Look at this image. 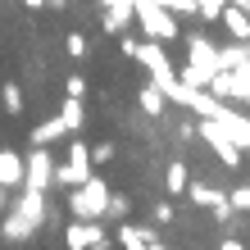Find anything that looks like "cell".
Segmentation results:
<instances>
[{"mask_svg": "<svg viewBox=\"0 0 250 250\" xmlns=\"http://www.w3.org/2000/svg\"><path fill=\"white\" fill-rule=\"evenodd\" d=\"M218 73V46L209 37H191L187 41V68L178 73V78L187 82V86H205Z\"/></svg>", "mask_w": 250, "mask_h": 250, "instance_id": "1", "label": "cell"}, {"mask_svg": "<svg viewBox=\"0 0 250 250\" xmlns=\"http://www.w3.org/2000/svg\"><path fill=\"white\" fill-rule=\"evenodd\" d=\"M105 205H109V187L100 178H86L78 187H68V209L73 218H105Z\"/></svg>", "mask_w": 250, "mask_h": 250, "instance_id": "2", "label": "cell"}, {"mask_svg": "<svg viewBox=\"0 0 250 250\" xmlns=\"http://www.w3.org/2000/svg\"><path fill=\"white\" fill-rule=\"evenodd\" d=\"M132 19L141 23V32L150 37V41H173V37H178L173 14L164 5H155V0H132Z\"/></svg>", "mask_w": 250, "mask_h": 250, "instance_id": "3", "label": "cell"}, {"mask_svg": "<svg viewBox=\"0 0 250 250\" xmlns=\"http://www.w3.org/2000/svg\"><path fill=\"white\" fill-rule=\"evenodd\" d=\"M64 246L68 250H105L109 237H105V228H100V218H73L64 228Z\"/></svg>", "mask_w": 250, "mask_h": 250, "instance_id": "4", "label": "cell"}, {"mask_svg": "<svg viewBox=\"0 0 250 250\" xmlns=\"http://www.w3.org/2000/svg\"><path fill=\"white\" fill-rule=\"evenodd\" d=\"M86 178H91V150H86L82 141H73L68 155H64V164H55V182L60 187H78Z\"/></svg>", "mask_w": 250, "mask_h": 250, "instance_id": "5", "label": "cell"}, {"mask_svg": "<svg viewBox=\"0 0 250 250\" xmlns=\"http://www.w3.org/2000/svg\"><path fill=\"white\" fill-rule=\"evenodd\" d=\"M50 182H55V159H50V146H32V155H23V187L46 191Z\"/></svg>", "mask_w": 250, "mask_h": 250, "instance_id": "6", "label": "cell"}, {"mask_svg": "<svg viewBox=\"0 0 250 250\" xmlns=\"http://www.w3.org/2000/svg\"><path fill=\"white\" fill-rule=\"evenodd\" d=\"M200 137H205V141H209V146H214V155H218V159H223V164H228V168H237V164H241V146H237V141H232V137H228V132H223V127H218V123L209 119V114H200Z\"/></svg>", "mask_w": 250, "mask_h": 250, "instance_id": "7", "label": "cell"}, {"mask_svg": "<svg viewBox=\"0 0 250 250\" xmlns=\"http://www.w3.org/2000/svg\"><path fill=\"white\" fill-rule=\"evenodd\" d=\"M209 119H214L218 127H223V132H228V137L237 141V146H250V119H246V114H237V109H228L223 100H218V109L209 114Z\"/></svg>", "mask_w": 250, "mask_h": 250, "instance_id": "8", "label": "cell"}, {"mask_svg": "<svg viewBox=\"0 0 250 250\" xmlns=\"http://www.w3.org/2000/svg\"><path fill=\"white\" fill-rule=\"evenodd\" d=\"M19 191H23V196H19L14 209H19L32 228H41V223H46V191H32V187H19Z\"/></svg>", "mask_w": 250, "mask_h": 250, "instance_id": "9", "label": "cell"}, {"mask_svg": "<svg viewBox=\"0 0 250 250\" xmlns=\"http://www.w3.org/2000/svg\"><path fill=\"white\" fill-rule=\"evenodd\" d=\"M218 23L232 32V41H246V37H250V14L237 5V0H228V5L218 9Z\"/></svg>", "mask_w": 250, "mask_h": 250, "instance_id": "10", "label": "cell"}, {"mask_svg": "<svg viewBox=\"0 0 250 250\" xmlns=\"http://www.w3.org/2000/svg\"><path fill=\"white\" fill-rule=\"evenodd\" d=\"M0 187L5 191L23 187V155L19 150H0Z\"/></svg>", "mask_w": 250, "mask_h": 250, "instance_id": "11", "label": "cell"}, {"mask_svg": "<svg viewBox=\"0 0 250 250\" xmlns=\"http://www.w3.org/2000/svg\"><path fill=\"white\" fill-rule=\"evenodd\" d=\"M127 23H132V0H109V5H105V19H100V27H105L109 37H119Z\"/></svg>", "mask_w": 250, "mask_h": 250, "instance_id": "12", "label": "cell"}, {"mask_svg": "<svg viewBox=\"0 0 250 250\" xmlns=\"http://www.w3.org/2000/svg\"><path fill=\"white\" fill-rule=\"evenodd\" d=\"M32 232H37V228L27 223L19 209H14V214H5V223H0V237H5V241H27Z\"/></svg>", "mask_w": 250, "mask_h": 250, "instance_id": "13", "label": "cell"}, {"mask_svg": "<svg viewBox=\"0 0 250 250\" xmlns=\"http://www.w3.org/2000/svg\"><path fill=\"white\" fill-rule=\"evenodd\" d=\"M150 241H155V232H150V228H132V223L119 228V246H123V250H146Z\"/></svg>", "mask_w": 250, "mask_h": 250, "instance_id": "14", "label": "cell"}, {"mask_svg": "<svg viewBox=\"0 0 250 250\" xmlns=\"http://www.w3.org/2000/svg\"><path fill=\"white\" fill-rule=\"evenodd\" d=\"M250 60V41H232V46H218V68H241Z\"/></svg>", "mask_w": 250, "mask_h": 250, "instance_id": "15", "label": "cell"}, {"mask_svg": "<svg viewBox=\"0 0 250 250\" xmlns=\"http://www.w3.org/2000/svg\"><path fill=\"white\" fill-rule=\"evenodd\" d=\"M60 137H68V127H64L60 119H50V123H37V127H32V146H55Z\"/></svg>", "mask_w": 250, "mask_h": 250, "instance_id": "16", "label": "cell"}, {"mask_svg": "<svg viewBox=\"0 0 250 250\" xmlns=\"http://www.w3.org/2000/svg\"><path fill=\"white\" fill-rule=\"evenodd\" d=\"M60 123H64L68 132H78V127L86 123V109H82V100H78V96H68V100H64V109H60Z\"/></svg>", "mask_w": 250, "mask_h": 250, "instance_id": "17", "label": "cell"}, {"mask_svg": "<svg viewBox=\"0 0 250 250\" xmlns=\"http://www.w3.org/2000/svg\"><path fill=\"white\" fill-rule=\"evenodd\" d=\"M137 100H141V109L150 114V119H155V114H164V105H168V100H164V91H159L155 82H150V86H141V96H137Z\"/></svg>", "mask_w": 250, "mask_h": 250, "instance_id": "18", "label": "cell"}, {"mask_svg": "<svg viewBox=\"0 0 250 250\" xmlns=\"http://www.w3.org/2000/svg\"><path fill=\"white\" fill-rule=\"evenodd\" d=\"M164 187H168V196H182V191H187V164H182V159H173V164H168Z\"/></svg>", "mask_w": 250, "mask_h": 250, "instance_id": "19", "label": "cell"}, {"mask_svg": "<svg viewBox=\"0 0 250 250\" xmlns=\"http://www.w3.org/2000/svg\"><path fill=\"white\" fill-rule=\"evenodd\" d=\"M191 200L205 205V209H218V205H228L223 191H214V187H191Z\"/></svg>", "mask_w": 250, "mask_h": 250, "instance_id": "20", "label": "cell"}, {"mask_svg": "<svg viewBox=\"0 0 250 250\" xmlns=\"http://www.w3.org/2000/svg\"><path fill=\"white\" fill-rule=\"evenodd\" d=\"M0 100H5V109H9V114H19V109H23V91H19V82H5V86H0Z\"/></svg>", "mask_w": 250, "mask_h": 250, "instance_id": "21", "label": "cell"}, {"mask_svg": "<svg viewBox=\"0 0 250 250\" xmlns=\"http://www.w3.org/2000/svg\"><path fill=\"white\" fill-rule=\"evenodd\" d=\"M127 209H132V205H127V196H109L105 218H119V223H123V218H127Z\"/></svg>", "mask_w": 250, "mask_h": 250, "instance_id": "22", "label": "cell"}, {"mask_svg": "<svg viewBox=\"0 0 250 250\" xmlns=\"http://www.w3.org/2000/svg\"><path fill=\"white\" fill-rule=\"evenodd\" d=\"M228 0H196V14L200 19H209V23H218V9H223Z\"/></svg>", "mask_w": 250, "mask_h": 250, "instance_id": "23", "label": "cell"}, {"mask_svg": "<svg viewBox=\"0 0 250 250\" xmlns=\"http://www.w3.org/2000/svg\"><path fill=\"white\" fill-rule=\"evenodd\" d=\"M64 50L73 55V60H82V55H86V37H82V32H68V41H64Z\"/></svg>", "mask_w": 250, "mask_h": 250, "instance_id": "24", "label": "cell"}, {"mask_svg": "<svg viewBox=\"0 0 250 250\" xmlns=\"http://www.w3.org/2000/svg\"><path fill=\"white\" fill-rule=\"evenodd\" d=\"M114 159V141H100V146H91V164H109Z\"/></svg>", "mask_w": 250, "mask_h": 250, "instance_id": "25", "label": "cell"}, {"mask_svg": "<svg viewBox=\"0 0 250 250\" xmlns=\"http://www.w3.org/2000/svg\"><path fill=\"white\" fill-rule=\"evenodd\" d=\"M64 96H78V100L86 96V78H82V73H73V78L64 82Z\"/></svg>", "mask_w": 250, "mask_h": 250, "instance_id": "26", "label": "cell"}, {"mask_svg": "<svg viewBox=\"0 0 250 250\" xmlns=\"http://www.w3.org/2000/svg\"><path fill=\"white\" fill-rule=\"evenodd\" d=\"M228 200H232V209H250V187H237V191H228Z\"/></svg>", "mask_w": 250, "mask_h": 250, "instance_id": "27", "label": "cell"}, {"mask_svg": "<svg viewBox=\"0 0 250 250\" xmlns=\"http://www.w3.org/2000/svg\"><path fill=\"white\" fill-rule=\"evenodd\" d=\"M155 223H173V205H155Z\"/></svg>", "mask_w": 250, "mask_h": 250, "instance_id": "28", "label": "cell"}, {"mask_svg": "<svg viewBox=\"0 0 250 250\" xmlns=\"http://www.w3.org/2000/svg\"><path fill=\"white\" fill-rule=\"evenodd\" d=\"M218 250H246V246H241L237 237H223V241H218Z\"/></svg>", "mask_w": 250, "mask_h": 250, "instance_id": "29", "label": "cell"}, {"mask_svg": "<svg viewBox=\"0 0 250 250\" xmlns=\"http://www.w3.org/2000/svg\"><path fill=\"white\" fill-rule=\"evenodd\" d=\"M146 250H168V246H164V241H159V237H155V241H150V246H146Z\"/></svg>", "mask_w": 250, "mask_h": 250, "instance_id": "30", "label": "cell"}, {"mask_svg": "<svg viewBox=\"0 0 250 250\" xmlns=\"http://www.w3.org/2000/svg\"><path fill=\"white\" fill-rule=\"evenodd\" d=\"M5 200H9V196H5V187H0V209H5Z\"/></svg>", "mask_w": 250, "mask_h": 250, "instance_id": "31", "label": "cell"}, {"mask_svg": "<svg viewBox=\"0 0 250 250\" xmlns=\"http://www.w3.org/2000/svg\"><path fill=\"white\" fill-rule=\"evenodd\" d=\"M237 5H241V9H246V14H250V0H237Z\"/></svg>", "mask_w": 250, "mask_h": 250, "instance_id": "32", "label": "cell"}, {"mask_svg": "<svg viewBox=\"0 0 250 250\" xmlns=\"http://www.w3.org/2000/svg\"><path fill=\"white\" fill-rule=\"evenodd\" d=\"M246 41H250V37H246Z\"/></svg>", "mask_w": 250, "mask_h": 250, "instance_id": "33", "label": "cell"}]
</instances>
